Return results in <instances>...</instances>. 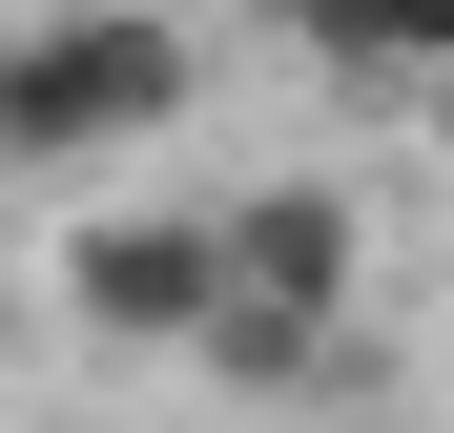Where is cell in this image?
<instances>
[{
	"instance_id": "cell-1",
	"label": "cell",
	"mask_w": 454,
	"mask_h": 433,
	"mask_svg": "<svg viewBox=\"0 0 454 433\" xmlns=\"http://www.w3.org/2000/svg\"><path fill=\"white\" fill-rule=\"evenodd\" d=\"M207 124V42L145 21V0H21L0 21V166H21L42 206H104L145 186V144Z\"/></svg>"
},
{
	"instance_id": "cell-2",
	"label": "cell",
	"mask_w": 454,
	"mask_h": 433,
	"mask_svg": "<svg viewBox=\"0 0 454 433\" xmlns=\"http://www.w3.org/2000/svg\"><path fill=\"white\" fill-rule=\"evenodd\" d=\"M207 206H227L207 372H227V392H331L351 330H372V186H351V166H248V186H207Z\"/></svg>"
},
{
	"instance_id": "cell-3",
	"label": "cell",
	"mask_w": 454,
	"mask_h": 433,
	"mask_svg": "<svg viewBox=\"0 0 454 433\" xmlns=\"http://www.w3.org/2000/svg\"><path fill=\"white\" fill-rule=\"evenodd\" d=\"M42 330L62 351H186L207 372V310H227V206L207 186H104V206H62L42 228Z\"/></svg>"
},
{
	"instance_id": "cell-4",
	"label": "cell",
	"mask_w": 454,
	"mask_h": 433,
	"mask_svg": "<svg viewBox=\"0 0 454 433\" xmlns=\"http://www.w3.org/2000/svg\"><path fill=\"white\" fill-rule=\"evenodd\" d=\"M310 62L372 124H454V21H310Z\"/></svg>"
}]
</instances>
